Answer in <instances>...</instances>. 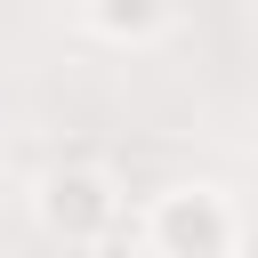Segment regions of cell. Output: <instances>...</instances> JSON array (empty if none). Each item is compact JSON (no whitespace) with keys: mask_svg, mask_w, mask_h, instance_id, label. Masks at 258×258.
Segmentation results:
<instances>
[{"mask_svg":"<svg viewBox=\"0 0 258 258\" xmlns=\"http://www.w3.org/2000/svg\"><path fill=\"white\" fill-rule=\"evenodd\" d=\"M153 226H161V242H169L177 258H218V250H226V218H218L210 194H169Z\"/></svg>","mask_w":258,"mask_h":258,"instance_id":"cell-1","label":"cell"},{"mask_svg":"<svg viewBox=\"0 0 258 258\" xmlns=\"http://www.w3.org/2000/svg\"><path fill=\"white\" fill-rule=\"evenodd\" d=\"M153 16H161V0H105V24H121V32H129V24L145 32Z\"/></svg>","mask_w":258,"mask_h":258,"instance_id":"cell-3","label":"cell"},{"mask_svg":"<svg viewBox=\"0 0 258 258\" xmlns=\"http://www.w3.org/2000/svg\"><path fill=\"white\" fill-rule=\"evenodd\" d=\"M105 185L89 177V169H64V177H48V226L56 234H97L105 226Z\"/></svg>","mask_w":258,"mask_h":258,"instance_id":"cell-2","label":"cell"}]
</instances>
